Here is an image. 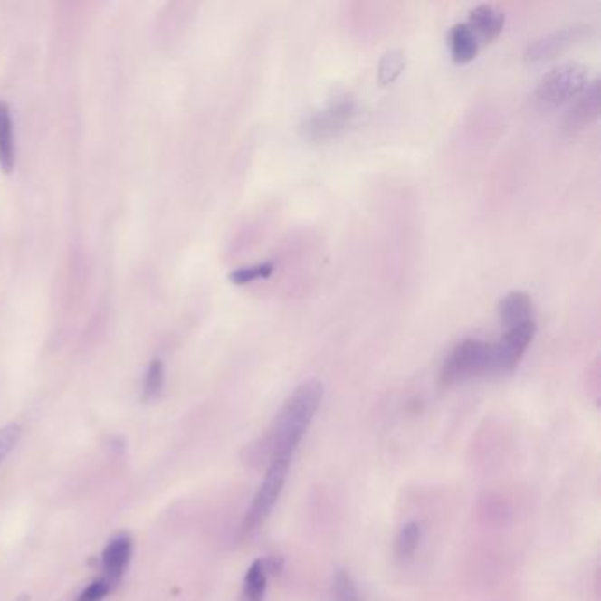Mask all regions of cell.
Segmentation results:
<instances>
[{"label": "cell", "mask_w": 601, "mask_h": 601, "mask_svg": "<svg viewBox=\"0 0 601 601\" xmlns=\"http://www.w3.org/2000/svg\"><path fill=\"white\" fill-rule=\"evenodd\" d=\"M325 388L321 381L309 379L299 385L281 407L270 434L268 453L270 459L291 461L305 433L309 431L320 405L323 402Z\"/></svg>", "instance_id": "cell-1"}, {"label": "cell", "mask_w": 601, "mask_h": 601, "mask_svg": "<svg viewBox=\"0 0 601 601\" xmlns=\"http://www.w3.org/2000/svg\"><path fill=\"white\" fill-rule=\"evenodd\" d=\"M483 374H492V344L480 339H466L444 358L439 368V385L453 386Z\"/></svg>", "instance_id": "cell-2"}, {"label": "cell", "mask_w": 601, "mask_h": 601, "mask_svg": "<svg viewBox=\"0 0 601 601\" xmlns=\"http://www.w3.org/2000/svg\"><path fill=\"white\" fill-rule=\"evenodd\" d=\"M591 83L589 69L580 62H565L545 72L535 89V100L543 108H558L577 100Z\"/></svg>", "instance_id": "cell-3"}, {"label": "cell", "mask_w": 601, "mask_h": 601, "mask_svg": "<svg viewBox=\"0 0 601 601\" xmlns=\"http://www.w3.org/2000/svg\"><path fill=\"white\" fill-rule=\"evenodd\" d=\"M290 464H291V461L270 459L267 474L243 515V520L240 526L242 535L251 536L267 522L270 513L273 511L275 504L284 491L288 472H290Z\"/></svg>", "instance_id": "cell-4"}, {"label": "cell", "mask_w": 601, "mask_h": 601, "mask_svg": "<svg viewBox=\"0 0 601 601\" xmlns=\"http://www.w3.org/2000/svg\"><path fill=\"white\" fill-rule=\"evenodd\" d=\"M357 117V102L349 96L330 100L325 108L309 115L301 124V133L316 143H325L339 138Z\"/></svg>", "instance_id": "cell-5"}, {"label": "cell", "mask_w": 601, "mask_h": 601, "mask_svg": "<svg viewBox=\"0 0 601 601\" xmlns=\"http://www.w3.org/2000/svg\"><path fill=\"white\" fill-rule=\"evenodd\" d=\"M535 334V321L506 329V334L492 344V374H506L517 367L531 346Z\"/></svg>", "instance_id": "cell-6"}, {"label": "cell", "mask_w": 601, "mask_h": 601, "mask_svg": "<svg viewBox=\"0 0 601 601\" xmlns=\"http://www.w3.org/2000/svg\"><path fill=\"white\" fill-rule=\"evenodd\" d=\"M589 33H591V27L586 24H575V25L556 29L554 33H545L535 39L533 43H529V46L526 48L524 59L529 64L550 61L558 55H561L563 52H567L575 43L586 39Z\"/></svg>", "instance_id": "cell-7"}, {"label": "cell", "mask_w": 601, "mask_h": 601, "mask_svg": "<svg viewBox=\"0 0 601 601\" xmlns=\"http://www.w3.org/2000/svg\"><path fill=\"white\" fill-rule=\"evenodd\" d=\"M133 556V536L129 533H117L113 536L102 554H100V571L102 578L113 587L120 584Z\"/></svg>", "instance_id": "cell-8"}, {"label": "cell", "mask_w": 601, "mask_h": 601, "mask_svg": "<svg viewBox=\"0 0 601 601\" xmlns=\"http://www.w3.org/2000/svg\"><path fill=\"white\" fill-rule=\"evenodd\" d=\"M600 81L593 80L586 91L577 98L575 104L569 108L565 119V128L568 131H578L589 126L600 115Z\"/></svg>", "instance_id": "cell-9"}, {"label": "cell", "mask_w": 601, "mask_h": 601, "mask_svg": "<svg viewBox=\"0 0 601 601\" xmlns=\"http://www.w3.org/2000/svg\"><path fill=\"white\" fill-rule=\"evenodd\" d=\"M533 314H535V305H533L531 297L524 291L506 293L498 305L500 321L506 329H511V327H517V325H522L528 321H535Z\"/></svg>", "instance_id": "cell-10"}, {"label": "cell", "mask_w": 601, "mask_h": 601, "mask_svg": "<svg viewBox=\"0 0 601 601\" xmlns=\"http://www.w3.org/2000/svg\"><path fill=\"white\" fill-rule=\"evenodd\" d=\"M468 25L478 39L491 43L498 39V35L502 33L504 14L494 5L480 4L474 9H471Z\"/></svg>", "instance_id": "cell-11"}, {"label": "cell", "mask_w": 601, "mask_h": 601, "mask_svg": "<svg viewBox=\"0 0 601 601\" xmlns=\"http://www.w3.org/2000/svg\"><path fill=\"white\" fill-rule=\"evenodd\" d=\"M448 44H450V53L452 61L455 64H469L471 61L476 59L478 50H480V39L468 24H455L450 33H448Z\"/></svg>", "instance_id": "cell-12"}, {"label": "cell", "mask_w": 601, "mask_h": 601, "mask_svg": "<svg viewBox=\"0 0 601 601\" xmlns=\"http://www.w3.org/2000/svg\"><path fill=\"white\" fill-rule=\"evenodd\" d=\"M16 161V141H14V122L11 108L7 102L0 100V167L11 173Z\"/></svg>", "instance_id": "cell-13"}, {"label": "cell", "mask_w": 601, "mask_h": 601, "mask_svg": "<svg viewBox=\"0 0 601 601\" xmlns=\"http://www.w3.org/2000/svg\"><path fill=\"white\" fill-rule=\"evenodd\" d=\"M267 582L268 573L263 559H256L245 571L240 601H263L267 593Z\"/></svg>", "instance_id": "cell-14"}, {"label": "cell", "mask_w": 601, "mask_h": 601, "mask_svg": "<svg viewBox=\"0 0 601 601\" xmlns=\"http://www.w3.org/2000/svg\"><path fill=\"white\" fill-rule=\"evenodd\" d=\"M332 601H364L355 578L346 569H337L332 580Z\"/></svg>", "instance_id": "cell-15"}, {"label": "cell", "mask_w": 601, "mask_h": 601, "mask_svg": "<svg viewBox=\"0 0 601 601\" xmlns=\"http://www.w3.org/2000/svg\"><path fill=\"white\" fill-rule=\"evenodd\" d=\"M422 538V529L418 522H407L402 526L399 536L396 539V554L399 559H409L415 556Z\"/></svg>", "instance_id": "cell-16"}, {"label": "cell", "mask_w": 601, "mask_h": 601, "mask_svg": "<svg viewBox=\"0 0 601 601\" xmlns=\"http://www.w3.org/2000/svg\"><path fill=\"white\" fill-rule=\"evenodd\" d=\"M165 386V366L159 358L152 360L147 368L145 379H143V399L154 401L161 396Z\"/></svg>", "instance_id": "cell-17"}, {"label": "cell", "mask_w": 601, "mask_h": 601, "mask_svg": "<svg viewBox=\"0 0 601 601\" xmlns=\"http://www.w3.org/2000/svg\"><path fill=\"white\" fill-rule=\"evenodd\" d=\"M275 270V263L273 262H263V263H256V265H249V267L236 268L230 273V281L236 284V286H245L256 281H265L268 279Z\"/></svg>", "instance_id": "cell-18"}, {"label": "cell", "mask_w": 601, "mask_h": 601, "mask_svg": "<svg viewBox=\"0 0 601 601\" xmlns=\"http://www.w3.org/2000/svg\"><path fill=\"white\" fill-rule=\"evenodd\" d=\"M404 66H405V59H404V53H402L401 50H390V52H386L383 55L381 62H379V71H377L379 81L383 85H388V83L396 81L401 76Z\"/></svg>", "instance_id": "cell-19"}, {"label": "cell", "mask_w": 601, "mask_h": 601, "mask_svg": "<svg viewBox=\"0 0 601 601\" xmlns=\"http://www.w3.org/2000/svg\"><path fill=\"white\" fill-rule=\"evenodd\" d=\"M20 437H22V427L18 424H7L0 427V466L14 450Z\"/></svg>", "instance_id": "cell-20"}, {"label": "cell", "mask_w": 601, "mask_h": 601, "mask_svg": "<svg viewBox=\"0 0 601 601\" xmlns=\"http://www.w3.org/2000/svg\"><path fill=\"white\" fill-rule=\"evenodd\" d=\"M111 591H113V586L100 577V578L92 580L91 584H87L74 601H102Z\"/></svg>", "instance_id": "cell-21"}, {"label": "cell", "mask_w": 601, "mask_h": 601, "mask_svg": "<svg viewBox=\"0 0 601 601\" xmlns=\"http://www.w3.org/2000/svg\"><path fill=\"white\" fill-rule=\"evenodd\" d=\"M263 565L268 575H279L284 568V559L279 556H270L267 559H263Z\"/></svg>", "instance_id": "cell-22"}, {"label": "cell", "mask_w": 601, "mask_h": 601, "mask_svg": "<svg viewBox=\"0 0 601 601\" xmlns=\"http://www.w3.org/2000/svg\"><path fill=\"white\" fill-rule=\"evenodd\" d=\"M14 601H31V596L29 595H20Z\"/></svg>", "instance_id": "cell-23"}]
</instances>
